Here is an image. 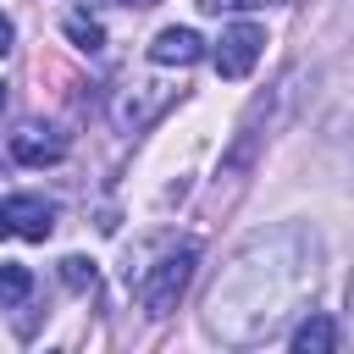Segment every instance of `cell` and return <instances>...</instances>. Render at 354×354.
<instances>
[{"label":"cell","instance_id":"1","mask_svg":"<svg viewBox=\"0 0 354 354\" xmlns=\"http://www.w3.org/2000/svg\"><path fill=\"white\" fill-rule=\"evenodd\" d=\"M315 288V243L304 232L254 238L210 288L205 326L227 343H260L282 326V315Z\"/></svg>","mask_w":354,"mask_h":354},{"label":"cell","instance_id":"2","mask_svg":"<svg viewBox=\"0 0 354 354\" xmlns=\"http://www.w3.org/2000/svg\"><path fill=\"white\" fill-rule=\"evenodd\" d=\"M194 266H199V249H194V243H183V249L160 254V260L138 277V304H144L149 315H171V310H177V299H183V288L194 282Z\"/></svg>","mask_w":354,"mask_h":354},{"label":"cell","instance_id":"3","mask_svg":"<svg viewBox=\"0 0 354 354\" xmlns=\"http://www.w3.org/2000/svg\"><path fill=\"white\" fill-rule=\"evenodd\" d=\"M260 50H266V28H260V22H232V28H221V39H216V72L238 83V77L254 72Z\"/></svg>","mask_w":354,"mask_h":354},{"label":"cell","instance_id":"4","mask_svg":"<svg viewBox=\"0 0 354 354\" xmlns=\"http://www.w3.org/2000/svg\"><path fill=\"white\" fill-rule=\"evenodd\" d=\"M171 94H177V88H166V83H127V88H116V100H111V122H116L122 133H138V127H149V122L171 105Z\"/></svg>","mask_w":354,"mask_h":354},{"label":"cell","instance_id":"5","mask_svg":"<svg viewBox=\"0 0 354 354\" xmlns=\"http://www.w3.org/2000/svg\"><path fill=\"white\" fill-rule=\"evenodd\" d=\"M0 210H6L11 238H33V243H44V238L55 232V205L39 199V194H6Z\"/></svg>","mask_w":354,"mask_h":354},{"label":"cell","instance_id":"6","mask_svg":"<svg viewBox=\"0 0 354 354\" xmlns=\"http://www.w3.org/2000/svg\"><path fill=\"white\" fill-rule=\"evenodd\" d=\"M11 155H17L22 166H55V160L66 155V133H61V127H39V122H22V127L11 133Z\"/></svg>","mask_w":354,"mask_h":354},{"label":"cell","instance_id":"7","mask_svg":"<svg viewBox=\"0 0 354 354\" xmlns=\"http://www.w3.org/2000/svg\"><path fill=\"white\" fill-rule=\"evenodd\" d=\"M149 61L155 66H194V61H205V39L194 28H160L149 39Z\"/></svg>","mask_w":354,"mask_h":354},{"label":"cell","instance_id":"8","mask_svg":"<svg viewBox=\"0 0 354 354\" xmlns=\"http://www.w3.org/2000/svg\"><path fill=\"white\" fill-rule=\"evenodd\" d=\"M288 348H293V354H332V348H337V321L321 315V310H310V315L293 326Z\"/></svg>","mask_w":354,"mask_h":354},{"label":"cell","instance_id":"9","mask_svg":"<svg viewBox=\"0 0 354 354\" xmlns=\"http://www.w3.org/2000/svg\"><path fill=\"white\" fill-rule=\"evenodd\" d=\"M28 293H33V271L28 266H0V310L28 304Z\"/></svg>","mask_w":354,"mask_h":354},{"label":"cell","instance_id":"10","mask_svg":"<svg viewBox=\"0 0 354 354\" xmlns=\"http://www.w3.org/2000/svg\"><path fill=\"white\" fill-rule=\"evenodd\" d=\"M66 39H72L77 50H88V55H94V50L105 44V28H100V22H88V17H66Z\"/></svg>","mask_w":354,"mask_h":354},{"label":"cell","instance_id":"11","mask_svg":"<svg viewBox=\"0 0 354 354\" xmlns=\"http://www.w3.org/2000/svg\"><path fill=\"white\" fill-rule=\"evenodd\" d=\"M61 282H66V288H77V293H88V288H94V260L66 254V260H61Z\"/></svg>","mask_w":354,"mask_h":354},{"label":"cell","instance_id":"12","mask_svg":"<svg viewBox=\"0 0 354 354\" xmlns=\"http://www.w3.org/2000/svg\"><path fill=\"white\" fill-rule=\"evenodd\" d=\"M254 6H271V0H199V11L221 17V11H254Z\"/></svg>","mask_w":354,"mask_h":354},{"label":"cell","instance_id":"13","mask_svg":"<svg viewBox=\"0 0 354 354\" xmlns=\"http://www.w3.org/2000/svg\"><path fill=\"white\" fill-rule=\"evenodd\" d=\"M11 39H17V33H11V17H0V55L11 50Z\"/></svg>","mask_w":354,"mask_h":354},{"label":"cell","instance_id":"14","mask_svg":"<svg viewBox=\"0 0 354 354\" xmlns=\"http://www.w3.org/2000/svg\"><path fill=\"white\" fill-rule=\"evenodd\" d=\"M348 326H354V277H348Z\"/></svg>","mask_w":354,"mask_h":354},{"label":"cell","instance_id":"15","mask_svg":"<svg viewBox=\"0 0 354 354\" xmlns=\"http://www.w3.org/2000/svg\"><path fill=\"white\" fill-rule=\"evenodd\" d=\"M0 238H11V227H6V210H0Z\"/></svg>","mask_w":354,"mask_h":354},{"label":"cell","instance_id":"16","mask_svg":"<svg viewBox=\"0 0 354 354\" xmlns=\"http://www.w3.org/2000/svg\"><path fill=\"white\" fill-rule=\"evenodd\" d=\"M116 6H149V0H116Z\"/></svg>","mask_w":354,"mask_h":354},{"label":"cell","instance_id":"17","mask_svg":"<svg viewBox=\"0 0 354 354\" xmlns=\"http://www.w3.org/2000/svg\"><path fill=\"white\" fill-rule=\"evenodd\" d=\"M0 105H6V83H0Z\"/></svg>","mask_w":354,"mask_h":354}]
</instances>
